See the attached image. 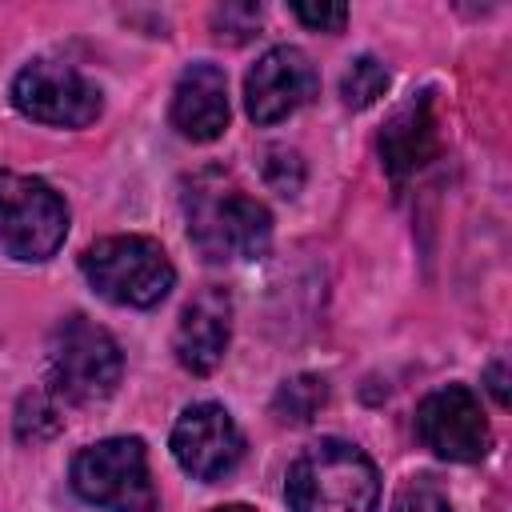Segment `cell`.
Masks as SVG:
<instances>
[{
	"label": "cell",
	"mask_w": 512,
	"mask_h": 512,
	"mask_svg": "<svg viewBox=\"0 0 512 512\" xmlns=\"http://www.w3.org/2000/svg\"><path fill=\"white\" fill-rule=\"evenodd\" d=\"M80 272L92 284L96 296L120 304V308H152L160 304L172 284L176 268L160 240L152 236H104L84 248Z\"/></svg>",
	"instance_id": "3957f363"
},
{
	"label": "cell",
	"mask_w": 512,
	"mask_h": 512,
	"mask_svg": "<svg viewBox=\"0 0 512 512\" xmlns=\"http://www.w3.org/2000/svg\"><path fill=\"white\" fill-rule=\"evenodd\" d=\"M172 456L192 480H224L244 456V432L216 400L188 404L172 424Z\"/></svg>",
	"instance_id": "9c48e42d"
},
{
	"label": "cell",
	"mask_w": 512,
	"mask_h": 512,
	"mask_svg": "<svg viewBox=\"0 0 512 512\" xmlns=\"http://www.w3.org/2000/svg\"><path fill=\"white\" fill-rule=\"evenodd\" d=\"M72 492L104 512H156V484L140 436H108L72 456Z\"/></svg>",
	"instance_id": "277c9868"
},
{
	"label": "cell",
	"mask_w": 512,
	"mask_h": 512,
	"mask_svg": "<svg viewBox=\"0 0 512 512\" xmlns=\"http://www.w3.org/2000/svg\"><path fill=\"white\" fill-rule=\"evenodd\" d=\"M184 220L192 248L212 260H260L272 244V212L248 196L224 168H204L184 180Z\"/></svg>",
	"instance_id": "6da1fadb"
},
{
	"label": "cell",
	"mask_w": 512,
	"mask_h": 512,
	"mask_svg": "<svg viewBox=\"0 0 512 512\" xmlns=\"http://www.w3.org/2000/svg\"><path fill=\"white\" fill-rule=\"evenodd\" d=\"M260 4H224L212 12V32L216 40H228V44H244L256 36L260 28Z\"/></svg>",
	"instance_id": "d6986e66"
},
{
	"label": "cell",
	"mask_w": 512,
	"mask_h": 512,
	"mask_svg": "<svg viewBox=\"0 0 512 512\" xmlns=\"http://www.w3.org/2000/svg\"><path fill=\"white\" fill-rule=\"evenodd\" d=\"M48 368H52V392L60 400L100 404L116 392L124 376V356L108 328L92 324L88 316H68L56 324L48 340Z\"/></svg>",
	"instance_id": "5b68a950"
},
{
	"label": "cell",
	"mask_w": 512,
	"mask_h": 512,
	"mask_svg": "<svg viewBox=\"0 0 512 512\" xmlns=\"http://www.w3.org/2000/svg\"><path fill=\"white\" fill-rule=\"evenodd\" d=\"M392 512H452V504H448V492L440 488L436 476H412L400 484Z\"/></svg>",
	"instance_id": "ac0fdd59"
},
{
	"label": "cell",
	"mask_w": 512,
	"mask_h": 512,
	"mask_svg": "<svg viewBox=\"0 0 512 512\" xmlns=\"http://www.w3.org/2000/svg\"><path fill=\"white\" fill-rule=\"evenodd\" d=\"M12 104L20 116L52 128H88L104 108L100 88L60 60L24 64L12 80Z\"/></svg>",
	"instance_id": "52a82bcc"
},
{
	"label": "cell",
	"mask_w": 512,
	"mask_h": 512,
	"mask_svg": "<svg viewBox=\"0 0 512 512\" xmlns=\"http://www.w3.org/2000/svg\"><path fill=\"white\" fill-rule=\"evenodd\" d=\"M68 236V204L40 176L0 168V252L12 260H48Z\"/></svg>",
	"instance_id": "8992f818"
},
{
	"label": "cell",
	"mask_w": 512,
	"mask_h": 512,
	"mask_svg": "<svg viewBox=\"0 0 512 512\" xmlns=\"http://www.w3.org/2000/svg\"><path fill=\"white\" fill-rule=\"evenodd\" d=\"M484 380H488V392H492V400L504 408L508 404V380H504V360H492L488 364V372H484Z\"/></svg>",
	"instance_id": "44dd1931"
},
{
	"label": "cell",
	"mask_w": 512,
	"mask_h": 512,
	"mask_svg": "<svg viewBox=\"0 0 512 512\" xmlns=\"http://www.w3.org/2000/svg\"><path fill=\"white\" fill-rule=\"evenodd\" d=\"M60 428H64L60 396H56L52 388L24 392V400H20V408H16V436H20L24 444H40V440H52Z\"/></svg>",
	"instance_id": "9a60e30c"
},
{
	"label": "cell",
	"mask_w": 512,
	"mask_h": 512,
	"mask_svg": "<svg viewBox=\"0 0 512 512\" xmlns=\"http://www.w3.org/2000/svg\"><path fill=\"white\" fill-rule=\"evenodd\" d=\"M388 68L376 56H356L340 76V100L348 108H372L388 92Z\"/></svg>",
	"instance_id": "2e32d148"
},
{
	"label": "cell",
	"mask_w": 512,
	"mask_h": 512,
	"mask_svg": "<svg viewBox=\"0 0 512 512\" xmlns=\"http://www.w3.org/2000/svg\"><path fill=\"white\" fill-rule=\"evenodd\" d=\"M284 500L292 512H376L380 472L352 440L324 436L288 464Z\"/></svg>",
	"instance_id": "7a4b0ae2"
},
{
	"label": "cell",
	"mask_w": 512,
	"mask_h": 512,
	"mask_svg": "<svg viewBox=\"0 0 512 512\" xmlns=\"http://www.w3.org/2000/svg\"><path fill=\"white\" fill-rule=\"evenodd\" d=\"M292 16L300 24H308L312 32H340L348 24V8L344 4H292Z\"/></svg>",
	"instance_id": "ffe728a7"
},
{
	"label": "cell",
	"mask_w": 512,
	"mask_h": 512,
	"mask_svg": "<svg viewBox=\"0 0 512 512\" xmlns=\"http://www.w3.org/2000/svg\"><path fill=\"white\" fill-rule=\"evenodd\" d=\"M212 512H256V508H248V504H220V508H212Z\"/></svg>",
	"instance_id": "7402d4cb"
},
{
	"label": "cell",
	"mask_w": 512,
	"mask_h": 512,
	"mask_svg": "<svg viewBox=\"0 0 512 512\" xmlns=\"http://www.w3.org/2000/svg\"><path fill=\"white\" fill-rule=\"evenodd\" d=\"M440 152V120H436V104L432 92H412L384 124L380 132V160L384 172L400 184L412 172H420L432 156Z\"/></svg>",
	"instance_id": "7c38bea8"
},
{
	"label": "cell",
	"mask_w": 512,
	"mask_h": 512,
	"mask_svg": "<svg viewBox=\"0 0 512 512\" xmlns=\"http://www.w3.org/2000/svg\"><path fill=\"white\" fill-rule=\"evenodd\" d=\"M416 436L428 452L452 464H476L492 448V428L480 408V396L468 384L432 388L416 404Z\"/></svg>",
	"instance_id": "ba28073f"
},
{
	"label": "cell",
	"mask_w": 512,
	"mask_h": 512,
	"mask_svg": "<svg viewBox=\"0 0 512 512\" xmlns=\"http://www.w3.org/2000/svg\"><path fill=\"white\" fill-rule=\"evenodd\" d=\"M320 92V76L304 48L276 44L244 76V108L256 124H280Z\"/></svg>",
	"instance_id": "30bf717a"
},
{
	"label": "cell",
	"mask_w": 512,
	"mask_h": 512,
	"mask_svg": "<svg viewBox=\"0 0 512 512\" xmlns=\"http://www.w3.org/2000/svg\"><path fill=\"white\" fill-rule=\"evenodd\" d=\"M228 336H232V300H228V292L224 288L196 292L184 304V312L176 320V336H172L180 368L192 372V376L216 372V364L228 352Z\"/></svg>",
	"instance_id": "8fae6325"
},
{
	"label": "cell",
	"mask_w": 512,
	"mask_h": 512,
	"mask_svg": "<svg viewBox=\"0 0 512 512\" xmlns=\"http://www.w3.org/2000/svg\"><path fill=\"white\" fill-rule=\"evenodd\" d=\"M324 404H328V380L304 372V376H292V380H284V384L276 388V396H272V416H276L280 424H308Z\"/></svg>",
	"instance_id": "5bb4252c"
},
{
	"label": "cell",
	"mask_w": 512,
	"mask_h": 512,
	"mask_svg": "<svg viewBox=\"0 0 512 512\" xmlns=\"http://www.w3.org/2000/svg\"><path fill=\"white\" fill-rule=\"evenodd\" d=\"M172 124L188 140H216L228 128V80L216 64L196 60L180 72L172 88Z\"/></svg>",
	"instance_id": "4fadbf2b"
},
{
	"label": "cell",
	"mask_w": 512,
	"mask_h": 512,
	"mask_svg": "<svg viewBox=\"0 0 512 512\" xmlns=\"http://www.w3.org/2000/svg\"><path fill=\"white\" fill-rule=\"evenodd\" d=\"M260 172H264V184H268L276 196H284V200L296 196V192L304 188V176H308L300 152H292V148H268Z\"/></svg>",
	"instance_id": "e0dca14e"
}]
</instances>
